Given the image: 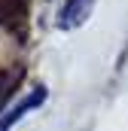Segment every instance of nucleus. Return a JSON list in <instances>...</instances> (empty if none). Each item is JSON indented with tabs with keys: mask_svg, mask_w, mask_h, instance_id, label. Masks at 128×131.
<instances>
[{
	"mask_svg": "<svg viewBox=\"0 0 128 131\" xmlns=\"http://www.w3.org/2000/svg\"><path fill=\"white\" fill-rule=\"evenodd\" d=\"M25 12V0H0V25L15 21Z\"/></svg>",
	"mask_w": 128,
	"mask_h": 131,
	"instance_id": "obj_2",
	"label": "nucleus"
},
{
	"mask_svg": "<svg viewBox=\"0 0 128 131\" xmlns=\"http://www.w3.org/2000/svg\"><path fill=\"white\" fill-rule=\"evenodd\" d=\"M82 3L86 0H67V6H64V12H61V25L64 28H73L82 18Z\"/></svg>",
	"mask_w": 128,
	"mask_h": 131,
	"instance_id": "obj_3",
	"label": "nucleus"
},
{
	"mask_svg": "<svg viewBox=\"0 0 128 131\" xmlns=\"http://www.w3.org/2000/svg\"><path fill=\"white\" fill-rule=\"evenodd\" d=\"M6 92H9V76H6V73H0V98H3Z\"/></svg>",
	"mask_w": 128,
	"mask_h": 131,
	"instance_id": "obj_4",
	"label": "nucleus"
},
{
	"mask_svg": "<svg viewBox=\"0 0 128 131\" xmlns=\"http://www.w3.org/2000/svg\"><path fill=\"white\" fill-rule=\"evenodd\" d=\"M43 101H46V89L40 85L37 92H31L28 98H22L18 104H15V107H12V110H6V113L0 116V131H9L12 125H15V122H18V119H22V116H25V113H28V110H34V107H40Z\"/></svg>",
	"mask_w": 128,
	"mask_h": 131,
	"instance_id": "obj_1",
	"label": "nucleus"
}]
</instances>
